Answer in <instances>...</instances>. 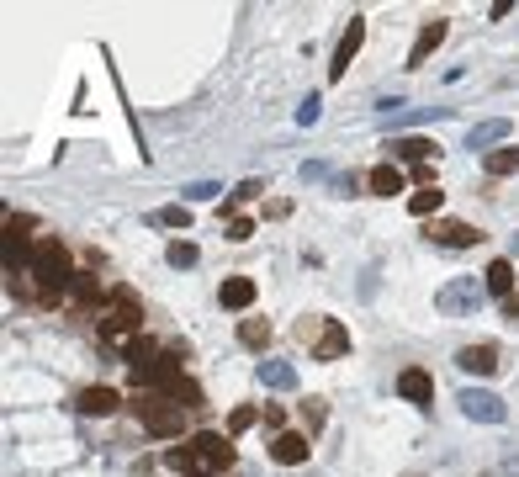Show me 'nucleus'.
<instances>
[{
	"instance_id": "obj_19",
	"label": "nucleus",
	"mask_w": 519,
	"mask_h": 477,
	"mask_svg": "<svg viewBox=\"0 0 519 477\" xmlns=\"http://www.w3.org/2000/svg\"><path fill=\"white\" fill-rule=\"evenodd\" d=\"M159 398H175V409H191V403L202 409V387H196L191 377H175L170 387H165V393H159Z\"/></svg>"
},
{
	"instance_id": "obj_2",
	"label": "nucleus",
	"mask_w": 519,
	"mask_h": 477,
	"mask_svg": "<svg viewBox=\"0 0 519 477\" xmlns=\"http://www.w3.org/2000/svg\"><path fill=\"white\" fill-rule=\"evenodd\" d=\"M133 413H138V424L159 435V441H170V435H181L185 430V413L170 403V398H159V393H144V398H133Z\"/></svg>"
},
{
	"instance_id": "obj_14",
	"label": "nucleus",
	"mask_w": 519,
	"mask_h": 477,
	"mask_svg": "<svg viewBox=\"0 0 519 477\" xmlns=\"http://www.w3.org/2000/svg\"><path fill=\"white\" fill-rule=\"evenodd\" d=\"M461 409H466V419H504V403L493 398V393H461Z\"/></svg>"
},
{
	"instance_id": "obj_24",
	"label": "nucleus",
	"mask_w": 519,
	"mask_h": 477,
	"mask_svg": "<svg viewBox=\"0 0 519 477\" xmlns=\"http://www.w3.org/2000/svg\"><path fill=\"white\" fill-rule=\"evenodd\" d=\"M488 170L493 175H519V149H498V154H488Z\"/></svg>"
},
{
	"instance_id": "obj_1",
	"label": "nucleus",
	"mask_w": 519,
	"mask_h": 477,
	"mask_svg": "<svg viewBox=\"0 0 519 477\" xmlns=\"http://www.w3.org/2000/svg\"><path fill=\"white\" fill-rule=\"evenodd\" d=\"M32 276H37V303H54L64 286H75V265L59 239H37L32 250Z\"/></svg>"
},
{
	"instance_id": "obj_29",
	"label": "nucleus",
	"mask_w": 519,
	"mask_h": 477,
	"mask_svg": "<svg viewBox=\"0 0 519 477\" xmlns=\"http://www.w3.org/2000/svg\"><path fill=\"white\" fill-rule=\"evenodd\" d=\"M260 181H239V191H234V202H228V207H239V202H255V196H260Z\"/></svg>"
},
{
	"instance_id": "obj_5",
	"label": "nucleus",
	"mask_w": 519,
	"mask_h": 477,
	"mask_svg": "<svg viewBox=\"0 0 519 477\" xmlns=\"http://www.w3.org/2000/svg\"><path fill=\"white\" fill-rule=\"evenodd\" d=\"M75 409L85 413V419H106V413L123 409V393H117V387H80Z\"/></svg>"
},
{
	"instance_id": "obj_3",
	"label": "nucleus",
	"mask_w": 519,
	"mask_h": 477,
	"mask_svg": "<svg viewBox=\"0 0 519 477\" xmlns=\"http://www.w3.org/2000/svg\"><path fill=\"white\" fill-rule=\"evenodd\" d=\"M138 303H133V297H117V303H106V308H101V323H95V329H101V340H127V334H133V340H138Z\"/></svg>"
},
{
	"instance_id": "obj_6",
	"label": "nucleus",
	"mask_w": 519,
	"mask_h": 477,
	"mask_svg": "<svg viewBox=\"0 0 519 477\" xmlns=\"http://www.w3.org/2000/svg\"><path fill=\"white\" fill-rule=\"evenodd\" d=\"M361 43H366V22L355 16V22L344 27V37H339V48H334V64H329V80H344V69L355 64V54H361Z\"/></svg>"
},
{
	"instance_id": "obj_30",
	"label": "nucleus",
	"mask_w": 519,
	"mask_h": 477,
	"mask_svg": "<svg viewBox=\"0 0 519 477\" xmlns=\"http://www.w3.org/2000/svg\"><path fill=\"white\" fill-rule=\"evenodd\" d=\"M303 413H307V424H313V430H318V424H324V419H329V409H324V403H318V398H307V403H303Z\"/></svg>"
},
{
	"instance_id": "obj_26",
	"label": "nucleus",
	"mask_w": 519,
	"mask_h": 477,
	"mask_svg": "<svg viewBox=\"0 0 519 477\" xmlns=\"http://www.w3.org/2000/svg\"><path fill=\"white\" fill-rule=\"evenodd\" d=\"M260 377L271 382V387H297V372H292V366H275V361L271 366H260Z\"/></svg>"
},
{
	"instance_id": "obj_25",
	"label": "nucleus",
	"mask_w": 519,
	"mask_h": 477,
	"mask_svg": "<svg viewBox=\"0 0 519 477\" xmlns=\"http://www.w3.org/2000/svg\"><path fill=\"white\" fill-rule=\"evenodd\" d=\"M95 297H101V286H95V276H91V271H75V303H85V308H91Z\"/></svg>"
},
{
	"instance_id": "obj_11",
	"label": "nucleus",
	"mask_w": 519,
	"mask_h": 477,
	"mask_svg": "<svg viewBox=\"0 0 519 477\" xmlns=\"http://www.w3.org/2000/svg\"><path fill=\"white\" fill-rule=\"evenodd\" d=\"M397 393H403L408 403H419V409H429V398H434V382H429V372H419V366H408V372L397 377Z\"/></svg>"
},
{
	"instance_id": "obj_23",
	"label": "nucleus",
	"mask_w": 519,
	"mask_h": 477,
	"mask_svg": "<svg viewBox=\"0 0 519 477\" xmlns=\"http://www.w3.org/2000/svg\"><path fill=\"white\" fill-rule=\"evenodd\" d=\"M165 260H170L175 271H191V265H196V244H191V239H175V244L165 250Z\"/></svg>"
},
{
	"instance_id": "obj_32",
	"label": "nucleus",
	"mask_w": 519,
	"mask_h": 477,
	"mask_svg": "<svg viewBox=\"0 0 519 477\" xmlns=\"http://www.w3.org/2000/svg\"><path fill=\"white\" fill-rule=\"evenodd\" d=\"M249 234H255V223H249V218H234V228H228V239L239 244V239H249Z\"/></svg>"
},
{
	"instance_id": "obj_9",
	"label": "nucleus",
	"mask_w": 519,
	"mask_h": 477,
	"mask_svg": "<svg viewBox=\"0 0 519 477\" xmlns=\"http://www.w3.org/2000/svg\"><path fill=\"white\" fill-rule=\"evenodd\" d=\"M27 234H32V218H11L5 223V271H11V276L27 265Z\"/></svg>"
},
{
	"instance_id": "obj_17",
	"label": "nucleus",
	"mask_w": 519,
	"mask_h": 477,
	"mask_svg": "<svg viewBox=\"0 0 519 477\" xmlns=\"http://www.w3.org/2000/svg\"><path fill=\"white\" fill-rule=\"evenodd\" d=\"M366 186L376 191V196H397L408 181H403V170H397V164H376V170L366 175Z\"/></svg>"
},
{
	"instance_id": "obj_8",
	"label": "nucleus",
	"mask_w": 519,
	"mask_h": 477,
	"mask_svg": "<svg viewBox=\"0 0 519 477\" xmlns=\"http://www.w3.org/2000/svg\"><path fill=\"white\" fill-rule=\"evenodd\" d=\"M307 435H297V430H281V435H271V462L275 467H303L307 462Z\"/></svg>"
},
{
	"instance_id": "obj_20",
	"label": "nucleus",
	"mask_w": 519,
	"mask_h": 477,
	"mask_svg": "<svg viewBox=\"0 0 519 477\" xmlns=\"http://www.w3.org/2000/svg\"><path fill=\"white\" fill-rule=\"evenodd\" d=\"M154 361H165V350L154 345L149 334H138V340H133V345H127V366H133V372H138V366H154Z\"/></svg>"
},
{
	"instance_id": "obj_12",
	"label": "nucleus",
	"mask_w": 519,
	"mask_h": 477,
	"mask_svg": "<svg viewBox=\"0 0 519 477\" xmlns=\"http://www.w3.org/2000/svg\"><path fill=\"white\" fill-rule=\"evenodd\" d=\"M456 361H461V372H472V377H493L498 372V350L493 345H466Z\"/></svg>"
},
{
	"instance_id": "obj_31",
	"label": "nucleus",
	"mask_w": 519,
	"mask_h": 477,
	"mask_svg": "<svg viewBox=\"0 0 519 477\" xmlns=\"http://www.w3.org/2000/svg\"><path fill=\"white\" fill-rule=\"evenodd\" d=\"M159 223H170V228H185V223H191V213H185V207H165V213H159Z\"/></svg>"
},
{
	"instance_id": "obj_7",
	"label": "nucleus",
	"mask_w": 519,
	"mask_h": 477,
	"mask_svg": "<svg viewBox=\"0 0 519 477\" xmlns=\"http://www.w3.org/2000/svg\"><path fill=\"white\" fill-rule=\"evenodd\" d=\"M429 239H434V244H445V250H451V244H456V250H472L483 234H477L472 223H461V218H440V223H429Z\"/></svg>"
},
{
	"instance_id": "obj_16",
	"label": "nucleus",
	"mask_w": 519,
	"mask_h": 477,
	"mask_svg": "<svg viewBox=\"0 0 519 477\" xmlns=\"http://www.w3.org/2000/svg\"><path fill=\"white\" fill-rule=\"evenodd\" d=\"M387 149H393V159H408V164H424V159L440 154V149H434L429 138H393Z\"/></svg>"
},
{
	"instance_id": "obj_15",
	"label": "nucleus",
	"mask_w": 519,
	"mask_h": 477,
	"mask_svg": "<svg viewBox=\"0 0 519 477\" xmlns=\"http://www.w3.org/2000/svg\"><path fill=\"white\" fill-rule=\"evenodd\" d=\"M445 43V22H424V32H419V43H414V54H408V69H419V64L434 54Z\"/></svg>"
},
{
	"instance_id": "obj_10",
	"label": "nucleus",
	"mask_w": 519,
	"mask_h": 477,
	"mask_svg": "<svg viewBox=\"0 0 519 477\" xmlns=\"http://www.w3.org/2000/svg\"><path fill=\"white\" fill-rule=\"evenodd\" d=\"M318 350V361H339V355H350V334H344V323L339 318H324V334L313 340Z\"/></svg>"
},
{
	"instance_id": "obj_34",
	"label": "nucleus",
	"mask_w": 519,
	"mask_h": 477,
	"mask_svg": "<svg viewBox=\"0 0 519 477\" xmlns=\"http://www.w3.org/2000/svg\"><path fill=\"white\" fill-rule=\"evenodd\" d=\"M313 117H318V95H313V101H303V112H297V123H313Z\"/></svg>"
},
{
	"instance_id": "obj_13",
	"label": "nucleus",
	"mask_w": 519,
	"mask_h": 477,
	"mask_svg": "<svg viewBox=\"0 0 519 477\" xmlns=\"http://www.w3.org/2000/svg\"><path fill=\"white\" fill-rule=\"evenodd\" d=\"M217 303H223V308H234V313L249 308V303H255V282H249V276H228V282L217 286Z\"/></svg>"
},
{
	"instance_id": "obj_27",
	"label": "nucleus",
	"mask_w": 519,
	"mask_h": 477,
	"mask_svg": "<svg viewBox=\"0 0 519 477\" xmlns=\"http://www.w3.org/2000/svg\"><path fill=\"white\" fill-rule=\"evenodd\" d=\"M255 419H260V413L249 409V403H239V409L228 413V435H245V430H249V424H255Z\"/></svg>"
},
{
	"instance_id": "obj_28",
	"label": "nucleus",
	"mask_w": 519,
	"mask_h": 477,
	"mask_svg": "<svg viewBox=\"0 0 519 477\" xmlns=\"http://www.w3.org/2000/svg\"><path fill=\"white\" fill-rule=\"evenodd\" d=\"M504 133H509V123H483L472 133V144H493V138H504Z\"/></svg>"
},
{
	"instance_id": "obj_4",
	"label": "nucleus",
	"mask_w": 519,
	"mask_h": 477,
	"mask_svg": "<svg viewBox=\"0 0 519 477\" xmlns=\"http://www.w3.org/2000/svg\"><path fill=\"white\" fill-rule=\"evenodd\" d=\"M185 451H191L202 467H213V472H228V467H234V445H228V435H213V430H202Z\"/></svg>"
},
{
	"instance_id": "obj_33",
	"label": "nucleus",
	"mask_w": 519,
	"mask_h": 477,
	"mask_svg": "<svg viewBox=\"0 0 519 477\" xmlns=\"http://www.w3.org/2000/svg\"><path fill=\"white\" fill-rule=\"evenodd\" d=\"M265 213H271V218H292V202H286V196H275V202H265Z\"/></svg>"
},
{
	"instance_id": "obj_18",
	"label": "nucleus",
	"mask_w": 519,
	"mask_h": 477,
	"mask_svg": "<svg viewBox=\"0 0 519 477\" xmlns=\"http://www.w3.org/2000/svg\"><path fill=\"white\" fill-rule=\"evenodd\" d=\"M483 282H488L493 297H504V303H509V292H514V265H509V260H493L488 271H483Z\"/></svg>"
},
{
	"instance_id": "obj_22",
	"label": "nucleus",
	"mask_w": 519,
	"mask_h": 477,
	"mask_svg": "<svg viewBox=\"0 0 519 477\" xmlns=\"http://www.w3.org/2000/svg\"><path fill=\"white\" fill-rule=\"evenodd\" d=\"M239 340H245L249 350H265L271 345V323H265V318H245V323H239Z\"/></svg>"
},
{
	"instance_id": "obj_21",
	"label": "nucleus",
	"mask_w": 519,
	"mask_h": 477,
	"mask_svg": "<svg viewBox=\"0 0 519 477\" xmlns=\"http://www.w3.org/2000/svg\"><path fill=\"white\" fill-rule=\"evenodd\" d=\"M440 202H445V191L424 186V191H414V196H408V213H414V218H434V213H440Z\"/></svg>"
}]
</instances>
